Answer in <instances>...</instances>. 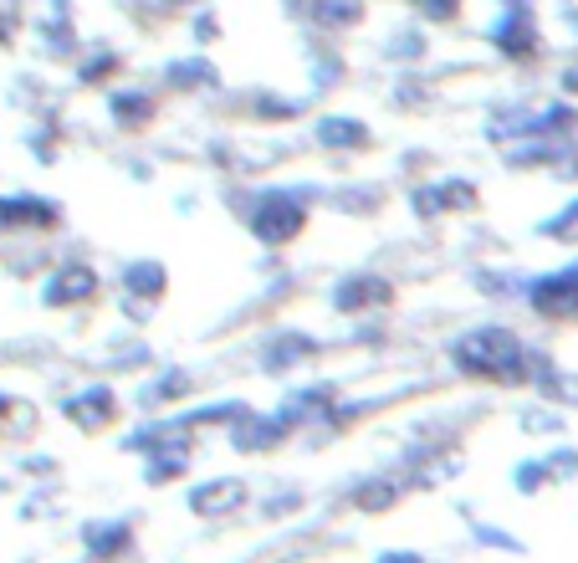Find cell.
<instances>
[{"mask_svg":"<svg viewBox=\"0 0 578 563\" xmlns=\"http://www.w3.org/2000/svg\"><path fill=\"white\" fill-rule=\"evenodd\" d=\"M466 374H486V379H517L522 374V343L512 333H471L456 349Z\"/></svg>","mask_w":578,"mask_h":563,"instance_id":"1","label":"cell"},{"mask_svg":"<svg viewBox=\"0 0 578 563\" xmlns=\"http://www.w3.org/2000/svg\"><path fill=\"white\" fill-rule=\"evenodd\" d=\"M502 6H507V16L492 21V41H497L502 57L522 62V57L538 52V26H532V11H527L532 0H502Z\"/></svg>","mask_w":578,"mask_h":563,"instance_id":"2","label":"cell"},{"mask_svg":"<svg viewBox=\"0 0 578 563\" xmlns=\"http://www.w3.org/2000/svg\"><path fill=\"white\" fill-rule=\"evenodd\" d=\"M251 226H256L261 241H287V236L302 231V205H292L287 195H266L251 215Z\"/></svg>","mask_w":578,"mask_h":563,"instance_id":"3","label":"cell"},{"mask_svg":"<svg viewBox=\"0 0 578 563\" xmlns=\"http://www.w3.org/2000/svg\"><path fill=\"white\" fill-rule=\"evenodd\" d=\"M532 302H538V308H543L548 318H568V313H578V267H568V272H558V277L538 282Z\"/></svg>","mask_w":578,"mask_h":563,"instance_id":"4","label":"cell"},{"mask_svg":"<svg viewBox=\"0 0 578 563\" xmlns=\"http://www.w3.org/2000/svg\"><path fill=\"white\" fill-rule=\"evenodd\" d=\"M307 16H313V26L348 31V26L364 21V0H313V6H307Z\"/></svg>","mask_w":578,"mask_h":563,"instance_id":"5","label":"cell"},{"mask_svg":"<svg viewBox=\"0 0 578 563\" xmlns=\"http://www.w3.org/2000/svg\"><path fill=\"white\" fill-rule=\"evenodd\" d=\"M318 139H323V144H333V149H369V123L333 113V118H323V123H318Z\"/></svg>","mask_w":578,"mask_h":563,"instance_id":"6","label":"cell"},{"mask_svg":"<svg viewBox=\"0 0 578 563\" xmlns=\"http://www.w3.org/2000/svg\"><path fill=\"white\" fill-rule=\"evenodd\" d=\"M164 82L180 88V93H195V88H205V82H215V67L210 62H169Z\"/></svg>","mask_w":578,"mask_h":563,"instance_id":"7","label":"cell"},{"mask_svg":"<svg viewBox=\"0 0 578 563\" xmlns=\"http://www.w3.org/2000/svg\"><path fill=\"white\" fill-rule=\"evenodd\" d=\"M113 118L118 123H149L154 118V98L149 93H113Z\"/></svg>","mask_w":578,"mask_h":563,"instance_id":"8","label":"cell"},{"mask_svg":"<svg viewBox=\"0 0 578 563\" xmlns=\"http://www.w3.org/2000/svg\"><path fill=\"white\" fill-rule=\"evenodd\" d=\"M113 72H118V52H108V47L87 52V57H82V67H77V77H82V82H103V77H113Z\"/></svg>","mask_w":578,"mask_h":563,"instance_id":"9","label":"cell"},{"mask_svg":"<svg viewBox=\"0 0 578 563\" xmlns=\"http://www.w3.org/2000/svg\"><path fill=\"white\" fill-rule=\"evenodd\" d=\"M82 292H93V277L72 267V277H67V282H57V287H52L47 297H52V302H67V297H82Z\"/></svg>","mask_w":578,"mask_h":563,"instance_id":"10","label":"cell"},{"mask_svg":"<svg viewBox=\"0 0 578 563\" xmlns=\"http://www.w3.org/2000/svg\"><path fill=\"white\" fill-rule=\"evenodd\" d=\"M568 21H573V36H578V11H568Z\"/></svg>","mask_w":578,"mask_h":563,"instance_id":"11","label":"cell"},{"mask_svg":"<svg viewBox=\"0 0 578 563\" xmlns=\"http://www.w3.org/2000/svg\"><path fill=\"white\" fill-rule=\"evenodd\" d=\"M169 6H195V0H169Z\"/></svg>","mask_w":578,"mask_h":563,"instance_id":"12","label":"cell"},{"mask_svg":"<svg viewBox=\"0 0 578 563\" xmlns=\"http://www.w3.org/2000/svg\"><path fill=\"white\" fill-rule=\"evenodd\" d=\"M573 169H578V154H573Z\"/></svg>","mask_w":578,"mask_h":563,"instance_id":"13","label":"cell"}]
</instances>
